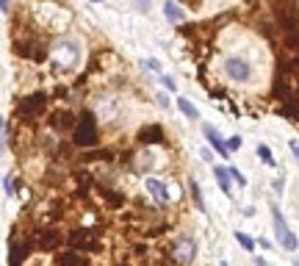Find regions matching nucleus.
<instances>
[{"instance_id":"f257e3e1","label":"nucleus","mask_w":299,"mask_h":266,"mask_svg":"<svg viewBox=\"0 0 299 266\" xmlns=\"http://www.w3.org/2000/svg\"><path fill=\"white\" fill-rule=\"evenodd\" d=\"M72 142L78 147H94L97 144V122L92 111H80L78 125L72 128Z\"/></svg>"},{"instance_id":"f03ea898","label":"nucleus","mask_w":299,"mask_h":266,"mask_svg":"<svg viewBox=\"0 0 299 266\" xmlns=\"http://www.w3.org/2000/svg\"><path fill=\"white\" fill-rule=\"evenodd\" d=\"M272 222H274V236H277V241H280V247L288 249V252H294L299 241H296V236L291 233L286 216L280 213V208H277V205H272Z\"/></svg>"},{"instance_id":"7ed1b4c3","label":"nucleus","mask_w":299,"mask_h":266,"mask_svg":"<svg viewBox=\"0 0 299 266\" xmlns=\"http://www.w3.org/2000/svg\"><path fill=\"white\" fill-rule=\"evenodd\" d=\"M80 59V48L75 42H58L53 50V61H56V70H72Z\"/></svg>"},{"instance_id":"20e7f679","label":"nucleus","mask_w":299,"mask_h":266,"mask_svg":"<svg viewBox=\"0 0 299 266\" xmlns=\"http://www.w3.org/2000/svg\"><path fill=\"white\" fill-rule=\"evenodd\" d=\"M197 255V241L194 238H178V241L169 247V260L178 266H188Z\"/></svg>"},{"instance_id":"39448f33","label":"nucleus","mask_w":299,"mask_h":266,"mask_svg":"<svg viewBox=\"0 0 299 266\" xmlns=\"http://www.w3.org/2000/svg\"><path fill=\"white\" fill-rule=\"evenodd\" d=\"M44 103H48V95H44V92H34V95H28V97L20 100L17 114L22 119H36L39 114L44 111Z\"/></svg>"},{"instance_id":"423d86ee","label":"nucleus","mask_w":299,"mask_h":266,"mask_svg":"<svg viewBox=\"0 0 299 266\" xmlns=\"http://www.w3.org/2000/svg\"><path fill=\"white\" fill-rule=\"evenodd\" d=\"M66 244H70V249H97L100 244H97V236L92 230H86V227H80V230H72L70 238H66Z\"/></svg>"},{"instance_id":"0eeeda50","label":"nucleus","mask_w":299,"mask_h":266,"mask_svg":"<svg viewBox=\"0 0 299 266\" xmlns=\"http://www.w3.org/2000/svg\"><path fill=\"white\" fill-rule=\"evenodd\" d=\"M14 53L28 59V61H44L48 59V48H44L42 42H17V45H14Z\"/></svg>"},{"instance_id":"6e6552de","label":"nucleus","mask_w":299,"mask_h":266,"mask_svg":"<svg viewBox=\"0 0 299 266\" xmlns=\"http://www.w3.org/2000/svg\"><path fill=\"white\" fill-rule=\"evenodd\" d=\"M144 189L152 194V200H156V205L166 208L169 205V189L158 180V177H144Z\"/></svg>"},{"instance_id":"1a4fd4ad","label":"nucleus","mask_w":299,"mask_h":266,"mask_svg":"<svg viewBox=\"0 0 299 266\" xmlns=\"http://www.w3.org/2000/svg\"><path fill=\"white\" fill-rule=\"evenodd\" d=\"M224 72H228V78H233V81H250V75H252V70H250V64L246 61H241V59H228L224 61Z\"/></svg>"},{"instance_id":"9d476101","label":"nucleus","mask_w":299,"mask_h":266,"mask_svg":"<svg viewBox=\"0 0 299 266\" xmlns=\"http://www.w3.org/2000/svg\"><path fill=\"white\" fill-rule=\"evenodd\" d=\"M202 133H205V139L210 142V147H214L216 153H219V155H224V158H230V150H228V144H224V142L219 139V130H216L214 125H208V122H205V125H202Z\"/></svg>"},{"instance_id":"9b49d317","label":"nucleus","mask_w":299,"mask_h":266,"mask_svg":"<svg viewBox=\"0 0 299 266\" xmlns=\"http://www.w3.org/2000/svg\"><path fill=\"white\" fill-rule=\"evenodd\" d=\"M138 142L142 144H161L164 142V128L161 125H147L138 130Z\"/></svg>"},{"instance_id":"f8f14e48","label":"nucleus","mask_w":299,"mask_h":266,"mask_svg":"<svg viewBox=\"0 0 299 266\" xmlns=\"http://www.w3.org/2000/svg\"><path fill=\"white\" fill-rule=\"evenodd\" d=\"M36 238H39V247H42V249H53V247H58V244H61L58 230H39V233H36Z\"/></svg>"},{"instance_id":"ddd939ff","label":"nucleus","mask_w":299,"mask_h":266,"mask_svg":"<svg viewBox=\"0 0 299 266\" xmlns=\"http://www.w3.org/2000/svg\"><path fill=\"white\" fill-rule=\"evenodd\" d=\"M58 263L61 266H89V263H86V258L78 252V249H66V252H61Z\"/></svg>"},{"instance_id":"4468645a","label":"nucleus","mask_w":299,"mask_h":266,"mask_svg":"<svg viewBox=\"0 0 299 266\" xmlns=\"http://www.w3.org/2000/svg\"><path fill=\"white\" fill-rule=\"evenodd\" d=\"M164 14H166L169 23H183V17H186V12L174 3V0H166V3H164Z\"/></svg>"},{"instance_id":"2eb2a0df","label":"nucleus","mask_w":299,"mask_h":266,"mask_svg":"<svg viewBox=\"0 0 299 266\" xmlns=\"http://www.w3.org/2000/svg\"><path fill=\"white\" fill-rule=\"evenodd\" d=\"M75 125H78V119L72 117L70 111H61L53 117V128H58V130H70V128H75Z\"/></svg>"},{"instance_id":"dca6fc26","label":"nucleus","mask_w":299,"mask_h":266,"mask_svg":"<svg viewBox=\"0 0 299 266\" xmlns=\"http://www.w3.org/2000/svg\"><path fill=\"white\" fill-rule=\"evenodd\" d=\"M28 255V244H12V252H8V266H22V258Z\"/></svg>"},{"instance_id":"f3484780","label":"nucleus","mask_w":299,"mask_h":266,"mask_svg":"<svg viewBox=\"0 0 299 266\" xmlns=\"http://www.w3.org/2000/svg\"><path fill=\"white\" fill-rule=\"evenodd\" d=\"M214 175H216V180H219L222 191L230 194V169H224V166H214Z\"/></svg>"},{"instance_id":"a211bd4d","label":"nucleus","mask_w":299,"mask_h":266,"mask_svg":"<svg viewBox=\"0 0 299 266\" xmlns=\"http://www.w3.org/2000/svg\"><path fill=\"white\" fill-rule=\"evenodd\" d=\"M178 108L183 111V117H188V119H200V111L194 108V103H192V100L180 97V100H178Z\"/></svg>"},{"instance_id":"6ab92c4d","label":"nucleus","mask_w":299,"mask_h":266,"mask_svg":"<svg viewBox=\"0 0 299 266\" xmlns=\"http://www.w3.org/2000/svg\"><path fill=\"white\" fill-rule=\"evenodd\" d=\"M258 155H260V161H264L266 166H274V155H272V150L266 147V144H258Z\"/></svg>"},{"instance_id":"aec40b11","label":"nucleus","mask_w":299,"mask_h":266,"mask_svg":"<svg viewBox=\"0 0 299 266\" xmlns=\"http://www.w3.org/2000/svg\"><path fill=\"white\" fill-rule=\"evenodd\" d=\"M192 194H194V205H197L200 211H205V200H202V191H200L197 180H192Z\"/></svg>"},{"instance_id":"412c9836","label":"nucleus","mask_w":299,"mask_h":266,"mask_svg":"<svg viewBox=\"0 0 299 266\" xmlns=\"http://www.w3.org/2000/svg\"><path fill=\"white\" fill-rule=\"evenodd\" d=\"M236 238H238V244H241V247H244V249H255V241H252V238L250 236H246V233H236Z\"/></svg>"},{"instance_id":"4be33fe9","label":"nucleus","mask_w":299,"mask_h":266,"mask_svg":"<svg viewBox=\"0 0 299 266\" xmlns=\"http://www.w3.org/2000/svg\"><path fill=\"white\" fill-rule=\"evenodd\" d=\"M102 194H106V200H108V205H122V200H125V197L122 194H114V191H102Z\"/></svg>"},{"instance_id":"5701e85b","label":"nucleus","mask_w":299,"mask_h":266,"mask_svg":"<svg viewBox=\"0 0 299 266\" xmlns=\"http://www.w3.org/2000/svg\"><path fill=\"white\" fill-rule=\"evenodd\" d=\"M144 70H150L152 75H161V64H158L156 59H147V61H144ZM161 78H164V75H161Z\"/></svg>"},{"instance_id":"b1692460","label":"nucleus","mask_w":299,"mask_h":266,"mask_svg":"<svg viewBox=\"0 0 299 266\" xmlns=\"http://www.w3.org/2000/svg\"><path fill=\"white\" fill-rule=\"evenodd\" d=\"M228 169H230V177H233L236 183H238V186H246V177H244V175H241V172H238V169H236V166H228Z\"/></svg>"},{"instance_id":"393cba45","label":"nucleus","mask_w":299,"mask_h":266,"mask_svg":"<svg viewBox=\"0 0 299 266\" xmlns=\"http://www.w3.org/2000/svg\"><path fill=\"white\" fill-rule=\"evenodd\" d=\"M14 189H17V180H14V175H6V194L12 197Z\"/></svg>"},{"instance_id":"a878e982","label":"nucleus","mask_w":299,"mask_h":266,"mask_svg":"<svg viewBox=\"0 0 299 266\" xmlns=\"http://www.w3.org/2000/svg\"><path fill=\"white\" fill-rule=\"evenodd\" d=\"M238 147H241V136H233V139L228 142V150H230V153H236Z\"/></svg>"},{"instance_id":"bb28decb","label":"nucleus","mask_w":299,"mask_h":266,"mask_svg":"<svg viewBox=\"0 0 299 266\" xmlns=\"http://www.w3.org/2000/svg\"><path fill=\"white\" fill-rule=\"evenodd\" d=\"M161 81H164V86H166L169 92H174V81H172V78H169V75H164Z\"/></svg>"},{"instance_id":"cd10ccee","label":"nucleus","mask_w":299,"mask_h":266,"mask_svg":"<svg viewBox=\"0 0 299 266\" xmlns=\"http://www.w3.org/2000/svg\"><path fill=\"white\" fill-rule=\"evenodd\" d=\"M136 9H142V12H147V9H150V0H136Z\"/></svg>"},{"instance_id":"c85d7f7f","label":"nucleus","mask_w":299,"mask_h":266,"mask_svg":"<svg viewBox=\"0 0 299 266\" xmlns=\"http://www.w3.org/2000/svg\"><path fill=\"white\" fill-rule=\"evenodd\" d=\"M291 153H294V155H296V158H299V142H291Z\"/></svg>"},{"instance_id":"c756f323","label":"nucleus","mask_w":299,"mask_h":266,"mask_svg":"<svg viewBox=\"0 0 299 266\" xmlns=\"http://www.w3.org/2000/svg\"><path fill=\"white\" fill-rule=\"evenodd\" d=\"M8 3H12V0H0V9H3V12H8Z\"/></svg>"},{"instance_id":"7c9ffc66","label":"nucleus","mask_w":299,"mask_h":266,"mask_svg":"<svg viewBox=\"0 0 299 266\" xmlns=\"http://www.w3.org/2000/svg\"><path fill=\"white\" fill-rule=\"evenodd\" d=\"M255 266H269V263H266L264 258H258V260H255Z\"/></svg>"},{"instance_id":"2f4dec72","label":"nucleus","mask_w":299,"mask_h":266,"mask_svg":"<svg viewBox=\"0 0 299 266\" xmlns=\"http://www.w3.org/2000/svg\"><path fill=\"white\" fill-rule=\"evenodd\" d=\"M92 3H100V0H92Z\"/></svg>"}]
</instances>
